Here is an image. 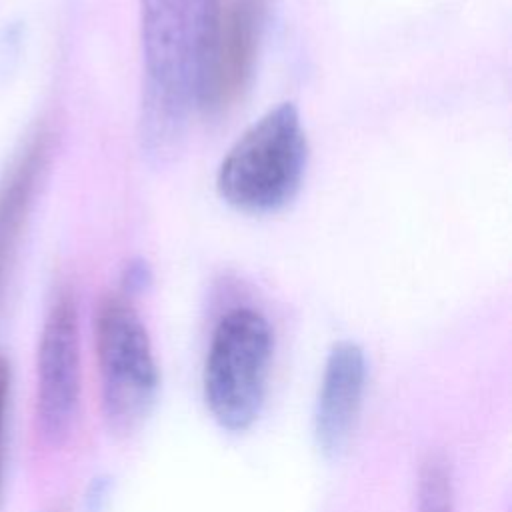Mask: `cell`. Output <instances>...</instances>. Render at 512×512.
<instances>
[{
	"mask_svg": "<svg viewBox=\"0 0 512 512\" xmlns=\"http://www.w3.org/2000/svg\"><path fill=\"white\" fill-rule=\"evenodd\" d=\"M266 0H220L212 90L206 114L232 108L246 92L258 58Z\"/></svg>",
	"mask_w": 512,
	"mask_h": 512,
	"instance_id": "obj_7",
	"label": "cell"
},
{
	"mask_svg": "<svg viewBox=\"0 0 512 512\" xmlns=\"http://www.w3.org/2000/svg\"><path fill=\"white\" fill-rule=\"evenodd\" d=\"M82 392V358L78 308L70 292L50 304L36 348L34 418L40 436L62 444L78 418Z\"/></svg>",
	"mask_w": 512,
	"mask_h": 512,
	"instance_id": "obj_5",
	"label": "cell"
},
{
	"mask_svg": "<svg viewBox=\"0 0 512 512\" xmlns=\"http://www.w3.org/2000/svg\"><path fill=\"white\" fill-rule=\"evenodd\" d=\"M274 354L268 318L250 306H236L214 326L202 394L212 420L226 432L250 430L266 404Z\"/></svg>",
	"mask_w": 512,
	"mask_h": 512,
	"instance_id": "obj_2",
	"label": "cell"
},
{
	"mask_svg": "<svg viewBox=\"0 0 512 512\" xmlns=\"http://www.w3.org/2000/svg\"><path fill=\"white\" fill-rule=\"evenodd\" d=\"M100 406L108 428L130 434L156 404L160 372L152 342L134 306L120 294L100 300L94 314Z\"/></svg>",
	"mask_w": 512,
	"mask_h": 512,
	"instance_id": "obj_4",
	"label": "cell"
},
{
	"mask_svg": "<svg viewBox=\"0 0 512 512\" xmlns=\"http://www.w3.org/2000/svg\"><path fill=\"white\" fill-rule=\"evenodd\" d=\"M308 140L300 112L282 102L262 114L232 144L216 174V190L246 214H272L288 206L302 188Z\"/></svg>",
	"mask_w": 512,
	"mask_h": 512,
	"instance_id": "obj_1",
	"label": "cell"
},
{
	"mask_svg": "<svg viewBox=\"0 0 512 512\" xmlns=\"http://www.w3.org/2000/svg\"><path fill=\"white\" fill-rule=\"evenodd\" d=\"M150 280V274L146 270V266L142 262L138 264H132L128 268V274H126V280H124V286H126V292H136V290H142L144 284Z\"/></svg>",
	"mask_w": 512,
	"mask_h": 512,
	"instance_id": "obj_11",
	"label": "cell"
},
{
	"mask_svg": "<svg viewBox=\"0 0 512 512\" xmlns=\"http://www.w3.org/2000/svg\"><path fill=\"white\" fill-rule=\"evenodd\" d=\"M186 0H140L142 114L140 140L146 156L164 164L178 152L192 98L184 64Z\"/></svg>",
	"mask_w": 512,
	"mask_h": 512,
	"instance_id": "obj_3",
	"label": "cell"
},
{
	"mask_svg": "<svg viewBox=\"0 0 512 512\" xmlns=\"http://www.w3.org/2000/svg\"><path fill=\"white\" fill-rule=\"evenodd\" d=\"M52 160V134L38 130L0 178V308L34 198Z\"/></svg>",
	"mask_w": 512,
	"mask_h": 512,
	"instance_id": "obj_8",
	"label": "cell"
},
{
	"mask_svg": "<svg viewBox=\"0 0 512 512\" xmlns=\"http://www.w3.org/2000/svg\"><path fill=\"white\" fill-rule=\"evenodd\" d=\"M366 378L362 346L336 342L326 356L314 402V440L326 458H338L348 448L360 420Z\"/></svg>",
	"mask_w": 512,
	"mask_h": 512,
	"instance_id": "obj_6",
	"label": "cell"
},
{
	"mask_svg": "<svg viewBox=\"0 0 512 512\" xmlns=\"http://www.w3.org/2000/svg\"><path fill=\"white\" fill-rule=\"evenodd\" d=\"M10 400H12V368H10V362L4 356H0V474H2V454H4Z\"/></svg>",
	"mask_w": 512,
	"mask_h": 512,
	"instance_id": "obj_10",
	"label": "cell"
},
{
	"mask_svg": "<svg viewBox=\"0 0 512 512\" xmlns=\"http://www.w3.org/2000/svg\"><path fill=\"white\" fill-rule=\"evenodd\" d=\"M416 512H454V484L442 456H430L418 474Z\"/></svg>",
	"mask_w": 512,
	"mask_h": 512,
	"instance_id": "obj_9",
	"label": "cell"
}]
</instances>
